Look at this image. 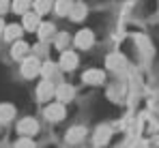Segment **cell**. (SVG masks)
I'll use <instances>...</instances> for the list:
<instances>
[{
	"instance_id": "obj_2",
	"label": "cell",
	"mask_w": 159,
	"mask_h": 148,
	"mask_svg": "<svg viewBox=\"0 0 159 148\" xmlns=\"http://www.w3.org/2000/svg\"><path fill=\"white\" fill-rule=\"evenodd\" d=\"M93 41H95V34H93V30H80L78 37H75V45L80 49H88L93 45Z\"/></svg>"
},
{
	"instance_id": "obj_5",
	"label": "cell",
	"mask_w": 159,
	"mask_h": 148,
	"mask_svg": "<svg viewBox=\"0 0 159 148\" xmlns=\"http://www.w3.org/2000/svg\"><path fill=\"white\" fill-rule=\"evenodd\" d=\"M39 92H37V97L41 99V101H48L50 97H54V92H56V88L52 86V82L50 79H45L43 84H39V88H37Z\"/></svg>"
},
{
	"instance_id": "obj_21",
	"label": "cell",
	"mask_w": 159,
	"mask_h": 148,
	"mask_svg": "<svg viewBox=\"0 0 159 148\" xmlns=\"http://www.w3.org/2000/svg\"><path fill=\"white\" fill-rule=\"evenodd\" d=\"M54 71H56V65H54V62H45V65L41 67V73L45 75V77H50V75H54Z\"/></svg>"
},
{
	"instance_id": "obj_16",
	"label": "cell",
	"mask_w": 159,
	"mask_h": 148,
	"mask_svg": "<svg viewBox=\"0 0 159 148\" xmlns=\"http://www.w3.org/2000/svg\"><path fill=\"white\" fill-rule=\"evenodd\" d=\"M13 114H15L13 105H0V120H2V123H4V120H11Z\"/></svg>"
},
{
	"instance_id": "obj_12",
	"label": "cell",
	"mask_w": 159,
	"mask_h": 148,
	"mask_svg": "<svg viewBox=\"0 0 159 148\" xmlns=\"http://www.w3.org/2000/svg\"><path fill=\"white\" fill-rule=\"evenodd\" d=\"M69 15L80 22V20H84V15H86V7L84 4H71V9H69Z\"/></svg>"
},
{
	"instance_id": "obj_17",
	"label": "cell",
	"mask_w": 159,
	"mask_h": 148,
	"mask_svg": "<svg viewBox=\"0 0 159 148\" xmlns=\"http://www.w3.org/2000/svg\"><path fill=\"white\" fill-rule=\"evenodd\" d=\"M69 9H71V0H58V2H56V11H58V15H67Z\"/></svg>"
},
{
	"instance_id": "obj_13",
	"label": "cell",
	"mask_w": 159,
	"mask_h": 148,
	"mask_svg": "<svg viewBox=\"0 0 159 148\" xmlns=\"http://www.w3.org/2000/svg\"><path fill=\"white\" fill-rule=\"evenodd\" d=\"M107 140H110V127H99L97 129V135H95V144H106Z\"/></svg>"
},
{
	"instance_id": "obj_6",
	"label": "cell",
	"mask_w": 159,
	"mask_h": 148,
	"mask_svg": "<svg viewBox=\"0 0 159 148\" xmlns=\"http://www.w3.org/2000/svg\"><path fill=\"white\" fill-rule=\"evenodd\" d=\"M54 95L60 99V101H71V99L75 97V90H73L71 86L62 84V86H58V88H56V92H54Z\"/></svg>"
},
{
	"instance_id": "obj_20",
	"label": "cell",
	"mask_w": 159,
	"mask_h": 148,
	"mask_svg": "<svg viewBox=\"0 0 159 148\" xmlns=\"http://www.w3.org/2000/svg\"><path fill=\"white\" fill-rule=\"evenodd\" d=\"M84 129H71L69 131V135H67V142H78V140H82L84 137Z\"/></svg>"
},
{
	"instance_id": "obj_1",
	"label": "cell",
	"mask_w": 159,
	"mask_h": 148,
	"mask_svg": "<svg viewBox=\"0 0 159 148\" xmlns=\"http://www.w3.org/2000/svg\"><path fill=\"white\" fill-rule=\"evenodd\" d=\"M22 73L26 75V77H34L37 73H41V62L37 58H26L22 62Z\"/></svg>"
},
{
	"instance_id": "obj_15",
	"label": "cell",
	"mask_w": 159,
	"mask_h": 148,
	"mask_svg": "<svg viewBox=\"0 0 159 148\" xmlns=\"http://www.w3.org/2000/svg\"><path fill=\"white\" fill-rule=\"evenodd\" d=\"M52 4H54V0H37L34 2V9H37L39 15H43V13H48L52 9Z\"/></svg>"
},
{
	"instance_id": "obj_24",
	"label": "cell",
	"mask_w": 159,
	"mask_h": 148,
	"mask_svg": "<svg viewBox=\"0 0 159 148\" xmlns=\"http://www.w3.org/2000/svg\"><path fill=\"white\" fill-rule=\"evenodd\" d=\"M7 7H9V0H0V13H4Z\"/></svg>"
},
{
	"instance_id": "obj_3",
	"label": "cell",
	"mask_w": 159,
	"mask_h": 148,
	"mask_svg": "<svg viewBox=\"0 0 159 148\" xmlns=\"http://www.w3.org/2000/svg\"><path fill=\"white\" fill-rule=\"evenodd\" d=\"M60 67L67 69V71L75 69V67H78V56H75L73 52H62V56H60Z\"/></svg>"
},
{
	"instance_id": "obj_23",
	"label": "cell",
	"mask_w": 159,
	"mask_h": 148,
	"mask_svg": "<svg viewBox=\"0 0 159 148\" xmlns=\"http://www.w3.org/2000/svg\"><path fill=\"white\" fill-rule=\"evenodd\" d=\"M17 146H32V142H30L28 137H22V140L17 142Z\"/></svg>"
},
{
	"instance_id": "obj_11",
	"label": "cell",
	"mask_w": 159,
	"mask_h": 148,
	"mask_svg": "<svg viewBox=\"0 0 159 148\" xmlns=\"http://www.w3.org/2000/svg\"><path fill=\"white\" fill-rule=\"evenodd\" d=\"M17 129H20V133H37V131H39V127H37V123H34L32 118H24Z\"/></svg>"
},
{
	"instance_id": "obj_19",
	"label": "cell",
	"mask_w": 159,
	"mask_h": 148,
	"mask_svg": "<svg viewBox=\"0 0 159 148\" xmlns=\"http://www.w3.org/2000/svg\"><path fill=\"white\" fill-rule=\"evenodd\" d=\"M52 32H54V26L52 24H41V26H39V37H41V41H45Z\"/></svg>"
},
{
	"instance_id": "obj_10",
	"label": "cell",
	"mask_w": 159,
	"mask_h": 148,
	"mask_svg": "<svg viewBox=\"0 0 159 148\" xmlns=\"http://www.w3.org/2000/svg\"><path fill=\"white\" fill-rule=\"evenodd\" d=\"M107 67H110V69H125V67H127V62H125V58H123V56L112 54V56H107Z\"/></svg>"
},
{
	"instance_id": "obj_4",
	"label": "cell",
	"mask_w": 159,
	"mask_h": 148,
	"mask_svg": "<svg viewBox=\"0 0 159 148\" xmlns=\"http://www.w3.org/2000/svg\"><path fill=\"white\" fill-rule=\"evenodd\" d=\"M45 116L50 120H62L65 118V107L60 103H54V105H48L45 107Z\"/></svg>"
},
{
	"instance_id": "obj_22",
	"label": "cell",
	"mask_w": 159,
	"mask_h": 148,
	"mask_svg": "<svg viewBox=\"0 0 159 148\" xmlns=\"http://www.w3.org/2000/svg\"><path fill=\"white\" fill-rule=\"evenodd\" d=\"M69 43V37L67 34H60V39L56 41V47H60V49H65V45Z\"/></svg>"
},
{
	"instance_id": "obj_18",
	"label": "cell",
	"mask_w": 159,
	"mask_h": 148,
	"mask_svg": "<svg viewBox=\"0 0 159 148\" xmlns=\"http://www.w3.org/2000/svg\"><path fill=\"white\" fill-rule=\"evenodd\" d=\"M28 7H30V0H13V11L15 13H26Z\"/></svg>"
},
{
	"instance_id": "obj_25",
	"label": "cell",
	"mask_w": 159,
	"mask_h": 148,
	"mask_svg": "<svg viewBox=\"0 0 159 148\" xmlns=\"http://www.w3.org/2000/svg\"><path fill=\"white\" fill-rule=\"evenodd\" d=\"M2 30H4V24H2V20H0V34H2Z\"/></svg>"
},
{
	"instance_id": "obj_8",
	"label": "cell",
	"mask_w": 159,
	"mask_h": 148,
	"mask_svg": "<svg viewBox=\"0 0 159 148\" xmlns=\"http://www.w3.org/2000/svg\"><path fill=\"white\" fill-rule=\"evenodd\" d=\"M24 28L37 30L39 28V13H24Z\"/></svg>"
},
{
	"instance_id": "obj_7",
	"label": "cell",
	"mask_w": 159,
	"mask_h": 148,
	"mask_svg": "<svg viewBox=\"0 0 159 148\" xmlns=\"http://www.w3.org/2000/svg\"><path fill=\"white\" fill-rule=\"evenodd\" d=\"M103 79H106V75L101 73V71H97V69L84 73V82H86V84H101Z\"/></svg>"
},
{
	"instance_id": "obj_14",
	"label": "cell",
	"mask_w": 159,
	"mask_h": 148,
	"mask_svg": "<svg viewBox=\"0 0 159 148\" xmlns=\"http://www.w3.org/2000/svg\"><path fill=\"white\" fill-rule=\"evenodd\" d=\"M26 52H28V43L26 41H17V43L13 45V52H11V54H13V58H24Z\"/></svg>"
},
{
	"instance_id": "obj_9",
	"label": "cell",
	"mask_w": 159,
	"mask_h": 148,
	"mask_svg": "<svg viewBox=\"0 0 159 148\" xmlns=\"http://www.w3.org/2000/svg\"><path fill=\"white\" fill-rule=\"evenodd\" d=\"M2 32H4L7 41H13V39H20V37H22V26L11 24V26H7V28H4Z\"/></svg>"
}]
</instances>
